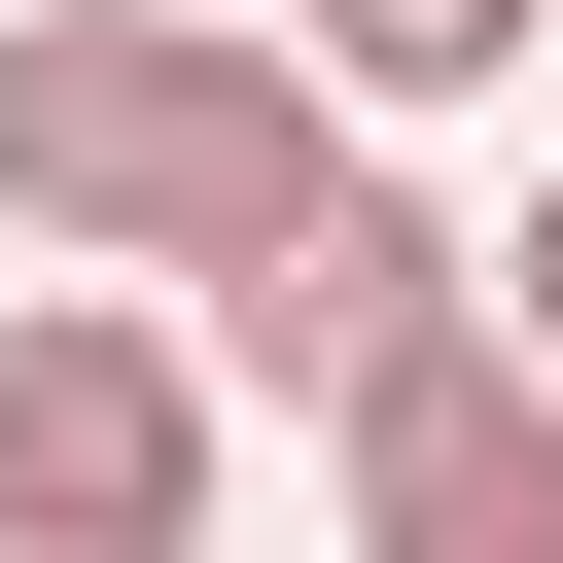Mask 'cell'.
Listing matches in <instances>:
<instances>
[{"instance_id":"4","label":"cell","mask_w":563,"mask_h":563,"mask_svg":"<svg viewBox=\"0 0 563 563\" xmlns=\"http://www.w3.org/2000/svg\"><path fill=\"white\" fill-rule=\"evenodd\" d=\"M317 493H352V563H563V387L528 352H422Z\"/></svg>"},{"instance_id":"7","label":"cell","mask_w":563,"mask_h":563,"mask_svg":"<svg viewBox=\"0 0 563 563\" xmlns=\"http://www.w3.org/2000/svg\"><path fill=\"white\" fill-rule=\"evenodd\" d=\"M246 35H282V0H246Z\"/></svg>"},{"instance_id":"3","label":"cell","mask_w":563,"mask_h":563,"mask_svg":"<svg viewBox=\"0 0 563 563\" xmlns=\"http://www.w3.org/2000/svg\"><path fill=\"white\" fill-rule=\"evenodd\" d=\"M422 352H493V246H457L422 176H352L317 246H246V282H211V387H282L317 457H352V422H387Z\"/></svg>"},{"instance_id":"5","label":"cell","mask_w":563,"mask_h":563,"mask_svg":"<svg viewBox=\"0 0 563 563\" xmlns=\"http://www.w3.org/2000/svg\"><path fill=\"white\" fill-rule=\"evenodd\" d=\"M282 35H317V106H493L563 0H282Z\"/></svg>"},{"instance_id":"6","label":"cell","mask_w":563,"mask_h":563,"mask_svg":"<svg viewBox=\"0 0 563 563\" xmlns=\"http://www.w3.org/2000/svg\"><path fill=\"white\" fill-rule=\"evenodd\" d=\"M493 352H528V387H563V176H528V211H493Z\"/></svg>"},{"instance_id":"1","label":"cell","mask_w":563,"mask_h":563,"mask_svg":"<svg viewBox=\"0 0 563 563\" xmlns=\"http://www.w3.org/2000/svg\"><path fill=\"white\" fill-rule=\"evenodd\" d=\"M0 211L106 246V282H246V246L352 211V106H317V35H246V0H35V35H0Z\"/></svg>"},{"instance_id":"2","label":"cell","mask_w":563,"mask_h":563,"mask_svg":"<svg viewBox=\"0 0 563 563\" xmlns=\"http://www.w3.org/2000/svg\"><path fill=\"white\" fill-rule=\"evenodd\" d=\"M0 563H211V317L141 282L0 317Z\"/></svg>"}]
</instances>
